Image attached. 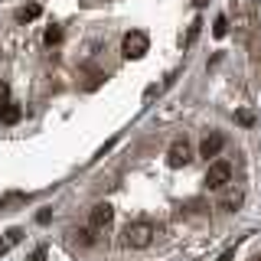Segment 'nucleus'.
<instances>
[{
  "label": "nucleus",
  "mask_w": 261,
  "mask_h": 261,
  "mask_svg": "<svg viewBox=\"0 0 261 261\" xmlns=\"http://www.w3.org/2000/svg\"><path fill=\"white\" fill-rule=\"evenodd\" d=\"M153 235H157V228H153L150 219H134V222L124 228V245L127 248H147V245L153 242Z\"/></svg>",
  "instance_id": "nucleus-1"
},
{
  "label": "nucleus",
  "mask_w": 261,
  "mask_h": 261,
  "mask_svg": "<svg viewBox=\"0 0 261 261\" xmlns=\"http://www.w3.org/2000/svg\"><path fill=\"white\" fill-rule=\"evenodd\" d=\"M228 179H232V163H228V160H216V163H209V170H206V183L212 186V190H222Z\"/></svg>",
  "instance_id": "nucleus-2"
},
{
  "label": "nucleus",
  "mask_w": 261,
  "mask_h": 261,
  "mask_svg": "<svg viewBox=\"0 0 261 261\" xmlns=\"http://www.w3.org/2000/svg\"><path fill=\"white\" fill-rule=\"evenodd\" d=\"M147 46H150V39H147L144 30H130L124 36V56L127 59H141V56L147 53Z\"/></svg>",
  "instance_id": "nucleus-3"
},
{
  "label": "nucleus",
  "mask_w": 261,
  "mask_h": 261,
  "mask_svg": "<svg viewBox=\"0 0 261 261\" xmlns=\"http://www.w3.org/2000/svg\"><path fill=\"white\" fill-rule=\"evenodd\" d=\"M111 222H114V209L108 206V202H98V206L92 209V228L105 232V228H111Z\"/></svg>",
  "instance_id": "nucleus-4"
},
{
  "label": "nucleus",
  "mask_w": 261,
  "mask_h": 261,
  "mask_svg": "<svg viewBox=\"0 0 261 261\" xmlns=\"http://www.w3.org/2000/svg\"><path fill=\"white\" fill-rule=\"evenodd\" d=\"M222 147H225V137L222 134H209L206 141H202L199 150H202V157H219V150H222Z\"/></svg>",
  "instance_id": "nucleus-5"
},
{
  "label": "nucleus",
  "mask_w": 261,
  "mask_h": 261,
  "mask_svg": "<svg viewBox=\"0 0 261 261\" xmlns=\"http://www.w3.org/2000/svg\"><path fill=\"white\" fill-rule=\"evenodd\" d=\"M186 160H190V147H186V141L170 147V167H183Z\"/></svg>",
  "instance_id": "nucleus-6"
},
{
  "label": "nucleus",
  "mask_w": 261,
  "mask_h": 261,
  "mask_svg": "<svg viewBox=\"0 0 261 261\" xmlns=\"http://www.w3.org/2000/svg\"><path fill=\"white\" fill-rule=\"evenodd\" d=\"M20 118H23L20 105H4V108H0V121H4V124H16Z\"/></svg>",
  "instance_id": "nucleus-7"
},
{
  "label": "nucleus",
  "mask_w": 261,
  "mask_h": 261,
  "mask_svg": "<svg viewBox=\"0 0 261 261\" xmlns=\"http://www.w3.org/2000/svg\"><path fill=\"white\" fill-rule=\"evenodd\" d=\"M20 239H23V232H20V228H10V232H7V239H0V255H7V251H10V248H13V245L20 242Z\"/></svg>",
  "instance_id": "nucleus-8"
},
{
  "label": "nucleus",
  "mask_w": 261,
  "mask_h": 261,
  "mask_svg": "<svg viewBox=\"0 0 261 261\" xmlns=\"http://www.w3.org/2000/svg\"><path fill=\"white\" fill-rule=\"evenodd\" d=\"M59 39H62V30H59V27H49V30H46V46H56Z\"/></svg>",
  "instance_id": "nucleus-9"
},
{
  "label": "nucleus",
  "mask_w": 261,
  "mask_h": 261,
  "mask_svg": "<svg viewBox=\"0 0 261 261\" xmlns=\"http://www.w3.org/2000/svg\"><path fill=\"white\" fill-rule=\"evenodd\" d=\"M36 16H39V4H30L20 10V20H36Z\"/></svg>",
  "instance_id": "nucleus-10"
},
{
  "label": "nucleus",
  "mask_w": 261,
  "mask_h": 261,
  "mask_svg": "<svg viewBox=\"0 0 261 261\" xmlns=\"http://www.w3.org/2000/svg\"><path fill=\"white\" fill-rule=\"evenodd\" d=\"M75 239H79L82 245H95V235H92V228H79V232H75Z\"/></svg>",
  "instance_id": "nucleus-11"
},
{
  "label": "nucleus",
  "mask_w": 261,
  "mask_h": 261,
  "mask_svg": "<svg viewBox=\"0 0 261 261\" xmlns=\"http://www.w3.org/2000/svg\"><path fill=\"white\" fill-rule=\"evenodd\" d=\"M212 33H216L219 39H222L225 33H228V20H225V16H219V20H216V27H212Z\"/></svg>",
  "instance_id": "nucleus-12"
},
{
  "label": "nucleus",
  "mask_w": 261,
  "mask_h": 261,
  "mask_svg": "<svg viewBox=\"0 0 261 261\" xmlns=\"http://www.w3.org/2000/svg\"><path fill=\"white\" fill-rule=\"evenodd\" d=\"M199 27H202L199 20H196L193 27H190V33H186V46H193V43H196V36H199Z\"/></svg>",
  "instance_id": "nucleus-13"
},
{
  "label": "nucleus",
  "mask_w": 261,
  "mask_h": 261,
  "mask_svg": "<svg viewBox=\"0 0 261 261\" xmlns=\"http://www.w3.org/2000/svg\"><path fill=\"white\" fill-rule=\"evenodd\" d=\"M239 202H242V193H235V196H228L222 206H225V209H239Z\"/></svg>",
  "instance_id": "nucleus-14"
},
{
  "label": "nucleus",
  "mask_w": 261,
  "mask_h": 261,
  "mask_svg": "<svg viewBox=\"0 0 261 261\" xmlns=\"http://www.w3.org/2000/svg\"><path fill=\"white\" fill-rule=\"evenodd\" d=\"M30 261H46V248H36V251L30 255Z\"/></svg>",
  "instance_id": "nucleus-15"
},
{
  "label": "nucleus",
  "mask_w": 261,
  "mask_h": 261,
  "mask_svg": "<svg viewBox=\"0 0 261 261\" xmlns=\"http://www.w3.org/2000/svg\"><path fill=\"white\" fill-rule=\"evenodd\" d=\"M36 219H39V225H46V222H49V219H53V212H49V209H43V212H39V216H36Z\"/></svg>",
  "instance_id": "nucleus-16"
},
{
  "label": "nucleus",
  "mask_w": 261,
  "mask_h": 261,
  "mask_svg": "<svg viewBox=\"0 0 261 261\" xmlns=\"http://www.w3.org/2000/svg\"><path fill=\"white\" fill-rule=\"evenodd\" d=\"M7 105V82H0V108Z\"/></svg>",
  "instance_id": "nucleus-17"
},
{
  "label": "nucleus",
  "mask_w": 261,
  "mask_h": 261,
  "mask_svg": "<svg viewBox=\"0 0 261 261\" xmlns=\"http://www.w3.org/2000/svg\"><path fill=\"white\" fill-rule=\"evenodd\" d=\"M232 255H235V251L228 248V251H222V255H219V261H232Z\"/></svg>",
  "instance_id": "nucleus-18"
}]
</instances>
